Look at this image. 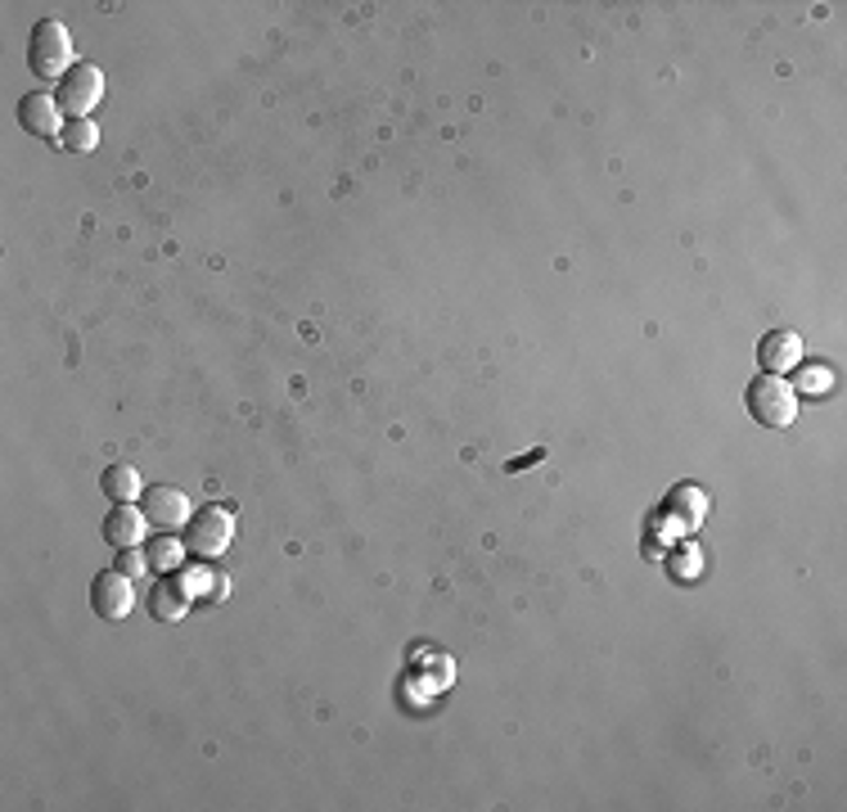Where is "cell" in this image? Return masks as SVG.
<instances>
[{
  "mask_svg": "<svg viewBox=\"0 0 847 812\" xmlns=\"http://www.w3.org/2000/svg\"><path fill=\"white\" fill-rule=\"evenodd\" d=\"M748 416L767 429H785L798 420V388L785 375H757L748 384Z\"/></svg>",
  "mask_w": 847,
  "mask_h": 812,
  "instance_id": "obj_1",
  "label": "cell"
},
{
  "mask_svg": "<svg viewBox=\"0 0 847 812\" xmlns=\"http://www.w3.org/2000/svg\"><path fill=\"white\" fill-rule=\"evenodd\" d=\"M186 551H190V546H181L172 533H162V537H153V542H149V551H145V555H149V568H158V574H172V568H181V564H186Z\"/></svg>",
  "mask_w": 847,
  "mask_h": 812,
  "instance_id": "obj_11",
  "label": "cell"
},
{
  "mask_svg": "<svg viewBox=\"0 0 847 812\" xmlns=\"http://www.w3.org/2000/svg\"><path fill=\"white\" fill-rule=\"evenodd\" d=\"M834 384V375L825 370V366H803V375H798V388L803 393H825Z\"/></svg>",
  "mask_w": 847,
  "mask_h": 812,
  "instance_id": "obj_15",
  "label": "cell"
},
{
  "mask_svg": "<svg viewBox=\"0 0 847 812\" xmlns=\"http://www.w3.org/2000/svg\"><path fill=\"white\" fill-rule=\"evenodd\" d=\"M91 605H96V614L104 623L127 618L131 605H136V578H127L122 568H104V574L91 583Z\"/></svg>",
  "mask_w": 847,
  "mask_h": 812,
  "instance_id": "obj_5",
  "label": "cell"
},
{
  "mask_svg": "<svg viewBox=\"0 0 847 812\" xmlns=\"http://www.w3.org/2000/svg\"><path fill=\"white\" fill-rule=\"evenodd\" d=\"M145 511H136L131 502H118L113 511H109V519H104V542L109 546H122V551H131V546H140V537H145Z\"/></svg>",
  "mask_w": 847,
  "mask_h": 812,
  "instance_id": "obj_8",
  "label": "cell"
},
{
  "mask_svg": "<svg viewBox=\"0 0 847 812\" xmlns=\"http://www.w3.org/2000/svg\"><path fill=\"white\" fill-rule=\"evenodd\" d=\"M145 519L153 524V528H162V533H177V528H186L195 515H190V497L181 493V487H149L145 493Z\"/></svg>",
  "mask_w": 847,
  "mask_h": 812,
  "instance_id": "obj_6",
  "label": "cell"
},
{
  "mask_svg": "<svg viewBox=\"0 0 847 812\" xmlns=\"http://www.w3.org/2000/svg\"><path fill=\"white\" fill-rule=\"evenodd\" d=\"M72 68H77L72 63V32L63 23H54V19L37 23V32H32V72L46 77V81H63Z\"/></svg>",
  "mask_w": 847,
  "mask_h": 812,
  "instance_id": "obj_2",
  "label": "cell"
},
{
  "mask_svg": "<svg viewBox=\"0 0 847 812\" xmlns=\"http://www.w3.org/2000/svg\"><path fill=\"white\" fill-rule=\"evenodd\" d=\"M59 109L68 113V118H87L100 100H104V72L96 68V63H77L63 81H59Z\"/></svg>",
  "mask_w": 847,
  "mask_h": 812,
  "instance_id": "obj_3",
  "label": "cell"
},
{
  "mask_svg": "<svg viewBox=\"0 0 847 812\" xmlns=\"http://www.w3.org/2000/svg\"><path fill=\"white\" fill-rule=\"evenodd\" d=\"M59 145L72 149V154H91V149L100 145V131H96L91 118H72V122L59 131Z\"/></svg>",
  "mask_w": 847,
  "mask_h": 812,
  "instance_id": "obj_13",
  "label": "cell"
},
{
  "mask_svg": "<svg viewBox=\"0 0 847 812\" xmlns=\"http://www.w3.org/2000/svg\"><path fill=\"white\" fill-rule=\"evenodd\" d=\"M186 605H190V592L181 587V583H158L153 592H149V614L158 618V623H177L181 614H186Z\"/></svg>",
  "mask_w": 847,
  "mask_h": 812,
  "instance_id": "obj_10",
  "label": "cell"
},
{
  "mask_svg": "<svg viewBox=\"0 0 847 812\" xmlns=\"http://www.w3.org/2000/svg\"><path fill=\"white\" fill-rule=\"evenodd\" d=\"M230 537H235V515L226 506H208L203 515H195L186 524V546L203 560H217L230 546Z\"/></svg>",
  "mask_w": 847,
  "mask_h": 812,
  "instance_id": "obj_4",
  "label": "cell"
},
{
  "mask_svg": "<svg viewBox=\"0 0 847 812\" xmlns=\"http://www.w3.org/2000/svg\"><path fill=\"white\" fill-rule=\"evenodd\" d=\"M667 502H681V506H686V515H681L686 524H699V519H704V497L695 493V487H681V493H671Z\"/></svg>",
  "mask_w": 847,
  "mask_h": 812,
  "instance_id": "obj_14",
  "label": "cell"
},
{
  "mask_svg": "<svg viewBox=\"0 0 847 812\" xmlns=\"http://www.w3.org/2000/svg\"><path fill=\"white\" fill-rule=\"evenodd\" d=\"M100 487L113 497V502H136V493H140V474H136V465H109L104 469V478H100Z\"/></svg>",
  "mask_w": 847,
  "mask_h": 812,
  "instance_id": "obj_12",
  "label": "cell"
},
{
  "mask_svg": "<svg viewBox=\"0 0 847 812\" xmlns=\"http://www.w3.org/2000/svg\"><path fill=\"white\" fill-rule=\"evenodd\" d=\"M118 568H122L127 578H140L145 568H149V555H140V551L131 546V551H122V555H118Z\"/></svg>",
  "mask_w": 847,
  "mask_h": 812,
  "instance_id": "obj_16",
  "label": "cell"
},
{
  "mask_svg": "<svg viewBox=\"0 0 847 812\" xmlns=\"http://www.w3.org/2000/svg\"><path fill=\"white\" fill-rule=\"evenodd\" d=\"M803 362V339L794 330H771V335H761L757 344V366L767 370V375H785V370H798Z\"/></svg>",
  "mask_w": 847,
  "mask_h": 812,
  "instance_id": "obj_7",
  "label": "cell"
},
{
  "mask_svg": "<svg viewBox=\"0 0 847 812\" xmlns=\"http://www.w3.org/2000/svg\"><path fill=\"white\" fill-rule=\"evenodd\" d=\"M19 122H23L28 131H37V136H59V131H63V127H59V100L46 96V91L23 96V105H19Z\"/></svg>",
  "mask_w": 847,
  "mask_h": 812,
  "instance_id": "obj_9",
  "label": "cell"
}]
</instances>
